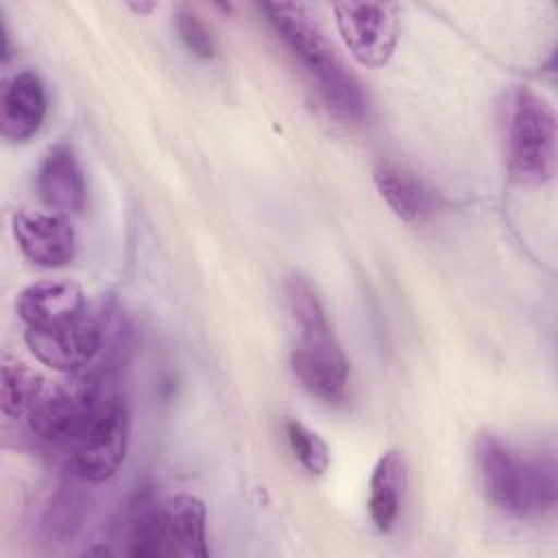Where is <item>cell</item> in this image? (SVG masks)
I'll return each instance as SVG.
<instances>
[{"mask_svg": "<svg viewBox=\"0 0 558 558\" xmlns=\"http://www.w3.org/2000/svg\"><path fill=\"white\" fill-rule=\"evenodd\" d=\"M259 9L279 39L316 81L325 107L342 122H362L366 116L364 92L323 31L312 24L305 9L299 4H262Z\"/></svg>", "mask_w": 558, "mask_h": 558, "instance_id": "obj_1", "label": "cell"}, {"mask_svg": "<svg viewBox=\"0 0 558 558\" xmlns=\"http://www.w3.org/2000/svg\"><path fill=\"white\" fill-rule=\"evenodd\" d=\"M24 340L41 364L61 373H78L87 368L100 351L102 323L85 310L54 325L26 327Z\"/></svg>", "mask_w": 558, "mask_h": 558, "instance_id": "obj_8", "label": "cell"}, {"mask_svg": "<svg viewBox=\"0 0 558 558\" xmlns=\"http://www.w3.org/2000/svg\"><path fill=\"white\" fill-rule=\"evenodd\" d=\"M26 327H46L74 318L87 310L85 294L74 281L48 279L26 286L15 303Z\"/></svg>", "mask_w": 558, "mask_h": 558, "instance_id": "obj_13", "label": "cell"}, {"mask_svg": "<svg viewBox=\"0 0 558 558\" xmlns=\"http://www.w3.org/2000/svg\"><path fill=\"white\" fill-rule=\"evenodd\" d=\"M556 116L534 89L519 85L508 94L504 116L506 157L512 177L543 185L556 172Z\"/></svg>", "mask_w": 558, "mask_h": 558, "instance_id": "obj_3", "label": "cell"}, {"mask_svg": "<svg viewBox=\"0 0 558 558\" xmlns=\"http://www.w3.org/2000/svg\"><path fill=\"white\" fill-rule=\"evenodd\" d=\"M338 33L351 57L364 68L390 61L399 39V9L390 2H338Z\"/></svg>", "mask_w": 558, "mask_h": 558, "instance_id": "obj_6", "label": "cell"}, {"mask_svg": "<svg viewBox=\"0 0 558 558\" xmlns=\"http://www.w3.org/2000/svg\"><path fill=\"white\" fill-rule=\"evenodd\" d=\"M129 412L118 390L105 384L78 434L68 445V464L76 480L100 484L113 477L126 456Z\"/></svg>", "mask_w": 558, "mask_h": 558, "instance_id": "obj_5", "label": "cell"}, {"mask_svg": "<svg viewBox=\"0 0 558 558\" xmlns=\"http://www.w3.org/2000/svg\"><path fill=\"white\" fill-rule=\"evenodd\" d=\"M129 7H131L135 13H148V11L155 9L153 2H148V4H142V2H140V4H129Z\"/></svg>", "mask_w": 558, "mask_h": 558, "instance_id": "obj_20", "label": "cell"}, {"mask_svg": "<svg viewBox=\"0 0 558 558\" xmlns=\"http://www.w3.org/2000/svg\"><path fill=\"white\" fill-rule=\"evenodd\" d=\"M408 482L405 458L401 451L390 449L377 460L368 482V514L379 532H388L401 510V499Z\"/></svg>", "mask_w": 558, "mask_h": 558, "instance_id": "obj_14", "label": "cell"}, {"mask_svg": "<svg viewBox=\"0 0 558 558\" xmlns=\"http://www.w3.org/2000/svg\"><path fill=\"white\" fill-rule=\"evenodd\" d=\"M301 386L325 401L342 397L349 379V360L331 327L303 329L290 357Z\"/></svg>", "mask_w": 558, "mask_h": 558, "instance_id": "obj_9", "label": "cell"}, {"mask_svg": "<svg viewBox=\"0 0 558 558\" xmlns=\"http://www.w3.org/2000/svg\"><path fill=\"white\" fill-rule=\"evenodd\" d=\"M11 227L20 251L37 266L61 268L76 255L74 229L61 214L22 209L13 214Z\"/></svg>", "mask_w": 558, "mask_h": 558, "instance_id": "obj_10", "label": "cell"}, {"mask_svg": "<svg viewBox=\"0 0 558 558\" xmlns=\"http://www.w3.org/2000/svg\"><path fill=\"white\" fill-rule=\"evenodd\" d=\"M283 294H286L288 310H290L292 318L299 323L301 331L329 327L323 301L305 275H301V272L288 275L286 283H283Z\"/></svg>", "mask_w": 558, "mask_h": 558, "instance_id": "obj_17", "label": "cell"}, {"mask_svg": "<svg viewBox=\"0 0 558 558\" xmlns=\"http://www.w3.org/2000/svg\"><path fill=\"white\" fill-rule=\"evenodd\" d=\"M48 109L46 87L33 70H22L2 83L0 94V133L11 142L33 137Z\"/></svg>", "mask_w": 558, "mask_h": 558, "instance_id": "obj_12", "label": "cell"}, {"mask_svg": "<svg viewBox=\"0 0 558 558\" xmlns=\"http://www.w3.org/2000/svg\"><path fill=\"white\" fill-rule=\"evenodd\" d=\"M35 187L41 203L61 216L81 214L87 201V185L81 163L68 144H54L39 161Z\"/></svg>", "mask_w": 558, "mask_h": 558, "instance_id": "obj_11", "label": "cell"}, {"mask_svg": "<svg viewBox=\"0 0 558 558\" xmlns=\"http://www.w3.org/2000/svg\"><path fill=\"white\" fill-rule=\"evenodd\" d=\"M174 28L179 39L185 44V48L201 57V59H211L218 52L216 39L211 35V31L207 28V24L187 7H181L174 15Z\"/></svg>", "mask_w": 558, "mask_h": 558, "instance_id": "obj_19", "label": "cell"}, {"mask_svg": "<svg viewBox=\"0 0 558 558\" xmlns=\"http://www.w3.org/2000/svg\"><path fill=\"white\" fill-rule=\"evenodd\" d=\"M475 460L488 497L514 517H532L556 501L554 464L525 458L490 432L475 440Z\"/></svg>", "mask_w": 558, "mask_h": 558, "instance_id": "obj_2", "label": "cell"}, {"mask_svg": "<svg viewBox=\"0 0 558 558\" xmlns=\"http://www.w3.org/2000/svg\"><path fill=\"white\" fill-rule=\"evenodd\" d=\"M286 438L290 442V449L294 458L301 462V466L312 475H325L331 464V451L327 442L305 427L303 423L290 418L286 421Z\"/></svg>", "mask_w": 558, "mask_h": 558, "instance_id": "obj_18", "label": "cell"}, {"mask_svg": "<svg viewBox=\"0 0 558 558\" xmlns=\"http://www.w3.org/2000/svg\"><path fill=\"white\" fill-rule=\"evenodd\" d=\"M0 405L7 418L26 416L44 395V377L17 357L4 355L0 366Z\"/></svg>", "mask_w": 558, "mask_h": 558, "instance_id": "obj_16", "label": "cell"}, {"mask_svg": "<svg viewBox=\"0 0 558 558\" xmlns=\"http://www.w3.org/2000/svg\"><path fill=\"white\" fill-rule=\"evenodd\" d=\"M375 187L392 214L405 222H416L432 209V198L421 181L397 166H379L375 170Z\"/></svg>", "mask_w": 558, "mask_h": 558, "instance_id": "obj_15", "label": "cell"}, {"mask_svg": "<svg viewBox=\"0 0 558 558\" xmlns=\"http://www.w3.org/2000/svg\"><path fill=\"white\" fill-rule=\"evenodd\" d=\"M205 523L207 510L198 497L187 493L163 497L129 521L126 554L205 558L209 554Z\"/></svg>", "mask_w": 558, "mask_h": 558, "instance_id": "obj_4", "label": "cell"}, {"mask_svg": "<svg viewBox=\"0 0 558 558\" xmlns=\"http://www.w3.org/2000/svg\"><path fill=\"white\" fill-rule=\"evenodd\" d=\"M102 386L105 379L100 377H74L57 384L48 392L44 390L39 401L26 414L31 434L41 442L65 451L92 412Z\"/></svg>", "mask_w": 558, "mask_h": 558, "instance_id": "obj_7", "label": "cell"}]
</instances>
